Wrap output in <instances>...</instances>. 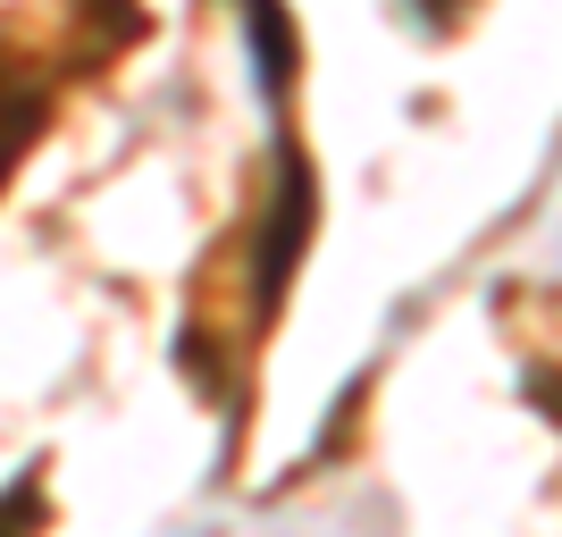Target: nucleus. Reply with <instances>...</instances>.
Masks as SVG:
<instances>
[{
	"instance_id": "nucleus-1",
	"label": "nucleus",
	"mask_w": 562,
	"mask_h": 537,
	"mask_svg": "<svg viewBox=\"0 0 562 537\" xmlns=\"http://www.w3.org/2000/svg\"><path fill=\"white\" fill-rule=\"evenodd\" d=\"M529 395H538L546 421H562V370H546V361H538V370H529Z\"/></svg>"
},
{
	"instance_id": "nucleus-2",
	"label": "nucleus",
	"mask_w": 562,
	"mask_h": 537,
	"mask_svg": "<svg viewBox=\"0 0 562 537\" xmlns=\"http://www.w3.org/2000/svg\"><path fill=\"white\" fill-rule=\"evenodd\" d=\"M453 9H462V0H446V18H453ZM420 18H437V0H420Z\"/></svg>"
}]
</instances>
